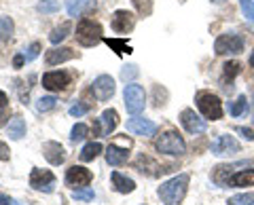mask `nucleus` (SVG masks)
<instances>
[{"label": "nucleus", "mask_w": 254, "mask_h": 205, "mask_svg": "<svg viewBox=\"0 0 254 205\" xmlns=\"http://www.w3.org/2000/svg\"><path fill=\"white\" fill-rule=\"evenodd\" d=\"M180 123H182V127H185L189 133H193V136H197V133H203L205 129H208V123H205L199 114L195 112V110H182L180 112Z\"/></svg>", "instance_id": "nucleus-12"}, {"label": "nucleus", "mask_w": 254, "mask_h": 205, "mask_svg": "<svg viewBox=\"0 0 254 205\" xmlns=\"http://www.w3.org/2000/svg\"><path fill=\"white\" fill-rule=\"evenodd\" d=\"M102 26L98 21H91V19H83L81 23L76 26V41L81 43L83 47H95L102 41Z\"/></svg>", "instance_id": "nucleus-4"}, {"label": "nucleus", "mask_w": 254, "mask_h": 205, "mask_svg": "<svg viewBox=\"0 0 254 205\" xmlns=\"http://www.w3.org/2000/svg\"><path fill=\"white\" fill-rule=\"evenodd\" d=\"M91 9H95V0H68L66 2V11L70 17H78V15L89 13Z\"/></svg>", "instance_id": "nucleus-20"}, {"label": "nucleus", "mask_w": 254, "mask_h": 205, "mask_svg": "<svg viewBox=\"0 0 254 205\" xmlns=\"http://www.w3.org/2000/svg\"><path fill=\"white\" fill-rule=\"evenodd\" d=\"M0 205H17L13 199H9V197H4V195H0Z\"/></svg>", "instance_id": "nucleus-44"}, {"label": "nucleus", "mask_w": 254, "mask_h": 205, "mask_svg": "<svg viewBox=\"0 0 254 205\" xmlns=\"http://www.w3.org/2000/svg\"><path fill=\"white\" fill-rule=\"evenodd\" d=\"M87 133H89V129H87V125H83V123H76L74 127H72V131H70V142H83L85 138H87Z\"/></svg>", "instance_id": "nucleus-28"}, {"label": "nucleus", "mask_w": 254, "mask_h": 205, "mask_svg": "<svg viewBox=\"0 0 254 205\" xmlns=\"http://www.w3.org/2000/svg\"><path fill=\"white\" fill-rule=\"evenodd\" d=\"M123 100H125V108L127 112L138 116L142 110L146 106V93L140 85H125V91H123Z\"/></svg>", "instance_id": "nucleus-5"}, {"label": "nucleus", "mask_w": 254, "mask_h": 205, "mask_svg": "<svg viewBox=\"0 0 254 205\" xmlns=\"http://www.w3.org/2000/svg\"><path fill=\"white\" fill-rule=\"evenodd\" d=\"M26 51H28V53H23V57H26V61L36 59V57H38V53H41V43H32Z\"/></svg>", "instance_id": "nucleus-35"}, {"label": "nucleus", "mask_w": 254, "mask_h": 205, "mask_svg": "<svg viewBox=\"0 0 254 205\" xmlns=\"http://www.w3.org/2000/svg\"><path fill=\"white\" fill-rule=\"evenodd\" d=\"M108 47H113V49H117V53H123L125 49L127 51H129V47H125V41H110V38H108Z\"/></svg>", "instance_id": "nucleus-39"}, {"label": "nucleus", "mask_w": 254, "mask_h": 205, "mask_svg": "<svg viewBox=\"0 0 254 205\" xmlns=\"http://www.w3.org/2000/svg\"><path fill=\"white\" fill-rule=\"evenodd\" d=\"M242 151V144L233 136H218L212 142V154L216 156H233Z\"/></svg>", "instance_id": "nucleus-9"}, {"label": "nucleus", "mask_w": 254, "mask_h": 205, "mask_svg": "<svg viewBox=\"0 0 254 205\" xmlns=\"http://www.w3.org/2000/svg\"><path fill=\"white\" fill-rule=\"evenodd\" d=\"M235 131H237V133H242V136H244V138H246V140H250V142H252V140H254V133H252V131H250V129H246V127H237V129H235Z\"/></svg>", "instance_id": "nucleus-42"}, {"label": "nucleus", "mask_w": 254, "mask_h": 205, "mask_svg": "<svg viewBox=\"0 0 254 205\" xmlns=\"http://www.w3.org/2000/svg\"><path fill=\"white\" fill-rule=\"evenodd\" d=\"M244 51V38L240 34H220L214 41V53L216 55H237Z\"/></svg>", "instance_id": "nucleus-6"}, {"label": "nucleus", "mask_w": 254, "mask_h": 205, "mask_svg": "<svg viewBox=\"0 0 254 205\" xmlns=\"http://www.w3.org/2000/svg\"><path fill=\"white\" fill-rule=\"evenodd\" d=\"M91 171L89 169H85L81 167V165H74V167H70L66 171V184L72 188H85V186H89L91 184Z\"/></svg>", "instance_id": "nucleus-13"}, {"label": "nucleus", "mask_w": 254, "mask_h": 205, "mask_svg": "<svg viewBox=\"0 0 254 205\" xmlns=\"http://www.w3.org/2000/svg\"><path fill=\"white\" fill-rule=\"evenodd\" d=\"M189 182H190L189 173H178V176H174L172 180H168V182H163L157 191L161 203L163 205H180L187 197Z\"/></svg>", "instance_id": "nucleus-1"}, {"label": "nucleus", "mask_w": 254, "mask_h": 205, "mask_svg": "<svg viewBox=\"0 0 254 205\" xmlns=\"http://www.w3.org/2000/svg\"><path fill=\"white\" fill-rule=\"evenodd\" d=\"M127 159H129V153H127V148H119L117 144H110L106 148V163L113 165V167L123 165Z\"/></svg>", "instance_id": "nucleus-21"}, {"label": "nucleus", "mask_w": 254, "mask_h": 205, "mask_svg": "<svg viewBox=\"0 0 254 205\" xmlns=\"http://www.w3.org/2000/svg\"><path fill=\"white\" fill-rule=\"evenodd\" d=\"M246 165H250V161H237V163L218 165V167H214V171H212V182L218 184V186H227L233 173L240 167H246Z\"/></svg>", "instance_id": "nucleus-10"}, {"label": "nucleus", "mask_w": 254, "mask_h": 205, "mask_svg": "<svg viewBox=\"0 0 254 205\" xmlns=\"http://www.w3.org/2000/svg\"><path fill=\"white\" fill-rule=\"evenodd\" d=\"M70 195H72V199H76V201H93V197H95L91 188H74Z\"/></svg>", "instance_id": "nucleus-31"}, {"label": "nucleus", "mask_w": 254, "mask_h": 205, "mask_svg": "<svg viewBox=\"0 0 254 205\" xmlns=\"http://www.w3.org/2000/svg\"><path fill=\"white\" fill-rule=\"evenodd\" d=\"M110 180H113L115 191H117V193H121V195H127V193H133V191H136V182H133L131 178L123 176V173H119V171H113V173H110Z\"/></svg>", "instance_id": "nucleus-19"}, {"label": "nucleus", "mask_w": 254, "mask_h": 205, "mask_svg": "<svg viewBox=\"0 0 254 205\" xmlns=\"http://www.w3.org/2000/svg\"><path fill=\"white\" fill-rule=\"evenodd\" d=\"M13 30H15V23L11 17H0V41H9L13 36Z\"/></svg>", "instance_id": "nucleus-26"}, {"label": "nucleus", "mask_w": 254, "mask_h": 205, "mask_svg": "<svg viewBox=\"0 0 254 205\" xmlns=\"http://www.w3.org/2000/svg\"><path fill=\"white\" fill-rule=\"evenodd\" d=\"M246 110H248V100H246V96H240V98H237L233 104H231L229 112H231L233 116H242V114H246Z\"/></svg>", "instance_id": "nucleus-27"}, {"label": "nucleus", "mask_w": 254, "mask_h": 205, "mask_svg": "<svg viewBox=\"0 0 254 205\" xmlns=\"http://www.w3.org/2000/svg\"><path fill=\"white\" fill-rule=\"evenodd\" d=\"M23 61H26V57H23V55H17V57L13 59V66H15V68H21Z\"/></svg>", "instance_id": "nucleus-43"}, {"label": "nucleus", "mask_w": 254, "mask_h": 205, "mask_svg": "<svg viewBox=\"0 0 254 205\" xmlns=\"http://www.w3.org/2000/svg\"><path fill=\"white\" fill-rule=\"evenodd\" d=\"M100 153H102V144H100V142H89V144H87L81 151V154H78V156H81V161L87 163V161H93Z\"/></svg>", "instance_id": "nucleus-25"}, {"label": "nucleus", "mask_w": 254, "mask_h": 205, "mask_svg": "<svg viewBox=\"0 0 254 205\" xmlns=\"http://www.w3.org/2000/svg\"><path fill=\"white\" fill-rule=\"evenodd\" d=\"M70 116H83L89 112V104H74V106H70Z\"/></svg>", "instance_id": "nucleus-36"}, {"label": "nucleus", "mask_w": 254, "mask_h": 205, "mask_svg": "<svg viewBox=\"0 0 254 205\" xmlns=\"http://www.w3.org/2000/svg\"><path fill=\"white\" fill-rule=\"evenodd\" d=\"M58 9H60L58 0H43V2H38V11L41 13H55Z\"/></svg>", "instance_id": "nucleus-34"}, {"label": "nucleus", "mask_w": 254, "mask_h": 205, "mask_svg": "<svg viewBox=\"0 0 254 205\" xmlns=\"http://www.w3.org/2000/svg\"><path fill=\"white\" fill-rule=\"evenodd\" d=\"M74 51L72 49H68V47H60V49H51V51H47L45 55V61H47V66H58V64H64V61H70L74 57Z\"/></svg>", "instance_id": "nucleus-18"}, {"label": "nucleus", "mask_w": 254, "mask_h": 205, "mask_svg": "<svg viewBox=\"0 0 254 205\" xmlns=\"http://www.w3.org/2000/svg\"><path fill=\"white\" fill-rule=\"evenodd\" d=\"M70 30H72V26H70V21H64V23H60L58 28L53 30V32L49 34V41L53 43V45H60L64 38H66L68 34H70Z\"/></svg>", "instance_id": "nucleus-24"}, {"label": "nucleus", "mask_w": 254, "mask_h": 205, "mask_svg": "<svg viewBox=\"0 0 254 205\" xmlns=\"http://www.w3.org/2000/svg\"><path fill=\"white\" fill-rule=\"evenodd\" d=\"M222 68H225V76L229 78V81L242 72V64H237V61H227V64L222 66Z\"/></svg>", "instance_id": "nucleus-33"}, {"label": "nucleus", "mask_w": 254, "mask_h": 205, "mask_svg": "<svg viewBox=\"0 0 254 205\" xmlns=\"http://www.w3.org/2000/svg\"><path fill=\"white\" fill-rule=\"evenodd\" d=\"M133 26H136V15H133L131 11L119 9V11L113 13V17H110V28H113L117 34L131 32Z\"/></svg>", "instance_id": "nucleus-8"}, {"label": "nucleus", "mask_w": 254, "mask_h": 205, "mask_svg": "<svg viewBox=\"0 0 254 205\" xmlns=\"http://www.w3.org/2000/svg\"><path fill=\"white\" fill-rule=\"evenodd\" d=\"M254 184V169H242V171H235L231 180H229L227 186H252Z\"/></svg>", "instance_id": "nucleus-22"}, {"label": "nucleus", "mask_w": 254, "mask_h": 205, "mask_svg": "<svg viewBox=\"0 0 254 205\" xmlns=\"http://www.w3.org/2000/svg\"><path fill=\"white\" fill-rule=\"evenodd\" d=\"M55 106H58V100H55L53 96L41 98V100L36 102V110H38V112H49V110H53Z\"/></svg>", "instance_id": "nucleus-30"}, {"label": "nucleus", "mask_w": 254, "mask_h": 205, "mask_svg": "<svg viewBox=\"0 0 254 205\" xmlns=\"http://www.w3.org/2000/svg\"><path fill=\"white\" fill-rule=\"evenodd\" d=\"M70 85V74L66 72H47L43 74V87L49 91H64Z\"/></svg>", "instance_id": "nucleus-16"}, {"label": "nucleus", "mask_w": 254, "mask_h": 205, "mask_svg": "<svg viewBox=\"0 0 254 205\" xmlns=\"http://www.w3.org/2000/svg\"><path fill=\"white\" fill-rule=\"evenodd\" d=\"M250 66H252V68H254V51H252V53H250Z\"/></svg>", "instance_id": "nucleus-45"}, {"label": "nucleus", "mask_w": 254, "mask_h": 205, "mask_svg": "<svg viewBox=\"0 0 254 205\" xmlns=\"http://www.w3.org/2000/svg\"><path fill=\"white\" fill-rule=\"evenodd\" d=\"M138 76V68L136 66H125L123 70H121V78H123V81H131V78H136Z\"/></svg>", "instance_id": "nucleus-37"}, {"label": "nucleus", "mask_w": 254, "mask_h": 205, "mask_svg": "<svg viewBox=\"0 0 254 205\" xmlns=\"http://www.w3.org/2000/svg\"><path fill=\"white\" fill-rule=\"evenodd\" d=\"M117 125H119V114H117V110L113 108H108L102 112V116L98 119V123H95V129H100V136H110L115 129H117Z\"/></svg>", "instance_id": "nucleus-15"}, {"label": "nucleus", "mask_w": 254, "mask_h": 205, "mask_svg": "<svg viewBox=\"0 0 254 205\" xmlns=\"http://www.w3.org/2000/svg\"><path fill=\"white\" fill-rule=\"evenodd\" d=\"M155 148L159 153L174 154V156H180V154L187 153V144H185V140H182V136L178 131H165V133H161V138L155 142Z\"/></svg>", "instance_id": "nucleus-3"}, {"label": "nucleus", "mask_w": 254, "mask_h": 205, "mask_svg": "<svg viewBox=\"0 0 254 205\" xmlns=\"http://www.w3.org/2000/svg\"><path fill=\"white\" fill-rule=\"evenodd\" d=\"M127 131L133 133V136H155L157 123L142 119V116H133V119L127 121Z\"/></svg>", "instance_id": "nucleus-14"}, {"label": "nucleus", "mask_w": 254, "mask_h": 205, "mask_svg": "<svg viewBox=\"0 0 254 205\" xmlns=\"http://www.w3.org/2000/svg\"><path fill=\"white\" fill-rule=\"evenodd\" d=\"M240 6H242L244 17L254 26V0H240Z\"/></svg>", "instance_id": "nucleus-32"}, {"label": "nucleus", "mask_w": 254, "mask_h": 205, "mask_svg": "<svg viewBox=\"0 0 254 205\" xmlns=\"http://www.w3.org/2000/svg\"><path fill=\"white\" fill-rule=\"evenodd\" d=\"M30 186L38 193H53L55 191V176L49 169H32L30 173Z\"/></svg>", "instance_id": "nucleus-7"}, {"label": "nucleus", "mask_w": 254, "mask_h": 205, "mask_svg": "<svg viewBox=\"0 0 254 205\" xmlns=\"http://www.w3.org/2000/svg\"><path fill=\"white\" fill-rule=\"evenodd\" d=\"M229 205H254V193L233 195L231 199H229Z\"/></svg>", "instance_id": "nucleus-29"}, {"label": "nucleus", "mask_w": 254, "mask_h": 205, "mask_svg": "<svg viewBox=\"0 0 254 205\" xmlns=\"http://www.w3.org/2000/svg\"><path fill=\"white\" fill-rule=\"evenodd\" d=\"M133 2H136L138 11H140L142 15H148L150 11H153V4H150V0H133Z\"/></svg>", "instance_id": "nucleus-38"}, {"label": "nucleus", "mask_w": 254, "mask_h": 205, "mask_svg": "<svg viewBox=\"0 0 254 205\" xmlns=\"http://www.w3.org/2000/svg\"><path fill=\"white\" fill-rule=\"evenodd\" d=\"M0 161H9V148L4 142H0Z\"/></svg>", "instance_id": "nucleus-41"}, {"label": "nucleus", "mask_w": 254, "mask_h": 205, "mask_svg": "<svg viewBox=\"0 0 254 205\" xmlns=\"http://www.w3.org/2000/svg\"><path fill=\"white\" fill-rule=\"evenodd\" d=\"M91 91H93V98L98 102L110 100L115 96V81H113V76H108V74L98 76L93 81V85H91Z\"/></svg>", "instance_id": "nucleus-11"}, {"label": "nucleus", "mask_w": 254, "mask_h": 205, "mask_svg": "<svg viewBox=\"0 0 254 205\" xmlns=\"http://www.w3.org/2000/svg\"><path fill=\"white\" fill-rule=\"evenodd\" d=\"M6 106H9V98H6L4 91H0V119H2L6 112Z\"/></svg>", "instance_id": "nucleus-40"}, {"label": "nucleus", "mask_w": 254, "mask_h": 205, "mask_svg": "<svg viewBox=\"0 0 254 205\" xmlns=\"http://www.w3.org/2000/svg\"><path fill=\"white\" fill-rule=\"evenodd\" d=\"M43 154L51 165H62L64 159H66V153H64V146L60 144V142H45Z\"/></svg>", "instance_id": "nucleus-17"}, {"label": "nucleus", "mask_w": 254, "mask_h": 205, "mask_svg": "<svg viewBox=\"0 0 254 205\" xmlns=\"http://www.w3.org/2000/svg\"><path fill=\"white\" fill-rule=\"evenodd\" d=\"M6 136H9L11 140H21L23 136H26V121H23L21 116L11 119L9 125H6Z\"/></svg>", "instance_id": "nucleus-23"}, {"label": "nucleus", "mask_w": 254, "mask_h": 205, "mask_svg": "<svg viewBox=\"0 0 254 205\" xmlns=\"http://www.w3.org/2000/svg\"><path fill=\"white\" fill-rule=\"evenodd\" d=\"M195 104L199 108V112L203 119H210V121H218L222 119V102L216 93H210V91H199L195 96Z\"/></svg>", "instance_id": "nucleus-2"}]
</instances>
